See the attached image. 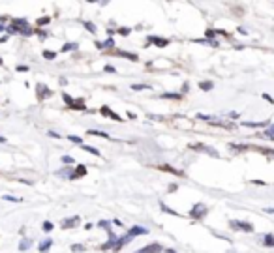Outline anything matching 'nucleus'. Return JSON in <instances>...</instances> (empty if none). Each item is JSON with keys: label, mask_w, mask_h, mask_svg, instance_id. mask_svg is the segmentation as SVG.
I'll return each instance as SVG.
<instances>
[{"label": "nucleus", "mask_w": 274, "mask_h": 253, "mask_svg": "<svg viewBox=\"0 0 274 253\" xmlns=\"http://www.w3.org/2000/svg\"><path fill=\"white\" fill-rule=\"evenodd\" d=\"M207 206L203 205V203H197V205H194L192 206V210L188 212V218H192V220H195V221H201L205 216H207Z\"/></svg>", "instance_id": "1"}, {"label": "nucleus", "mask_w": 274, "mask_h": 253, "mask_svg": "<svg viewBox=\"0 0 274 253\" xmlns=\"http://www.w3.org/2000/svg\"><path fill=\"white\" fill-rule=\"evenodd\" d=\"M233 231H244V233H254V225L248 221H239V220H231L229 221Z\"/></svg>", "instance_id": "2"}, {"label": "nucleus", "mask_w": 274, "mask_h": 253, "mask_svg": "<svg viewBox=\"0 0 274 253\" xmlns=\"http://www.w3.org/2000/svg\"><path fill=\"white\" fill-rule=\"evenodd\" d=\"M147 43L148 45H156V47H167L171 41L167 38H160V36H148L147 38Z\"/></svg>", "instance_id": "3"}, {"label": "nucleus", "mask_w": 274, "mask_h": 253, "mask_svg": "<svg viewBox=\"0 0 274 253\" xmlns=\"http://www.w3.org/2000/svg\"><path fill=\"white\" fill-rule=\"evenodd\" d=\"M171 124H173L175 128H180V129H192V128H194V122L188 120V118H182V116H177Z\"/></svg>", "instance_id": "4"}, {"label": "nucleus", "mask_w": 274, "mask_h": 253, "mask_svg": "<svg viewBox=\"0 0 274 253\" xmlns=\"http://www.w3.org/2000/svg\"><path fill=\"white\" fill-rule=\"evenodd\" d=\"M162 251H163V248H162L158 242H154V244H148V246H145V248L137 250L135 253H162Z\"/></svg>", "instance_id": "5"}, {"label": "nucleus", "mask_w": 274, "mask_h": 253, "mask_svg": "<svg viewBox=\"0 0 274 253\" xmlns=\"http://www.w3.org/2000/svg\"><path fill=\"white\" fill-rule=\"evenodd\" d=\"M100 113H101L103 116H109V118H111V120H115V122H122V120H124V118H120V114H116L115 111H111L107 105H103V107L100 109Z\"/></svg>", "instance_id": "6"}, {"label": "nucleus", "mask_w": 274, "mask_h": 253, "mask_svg": "<svg viewBox=\"0 0 274 253\" xmlns=\"http://www.w3.org/2000/svg\"><path fill=\"white\" fill-rule=\"evenodd\" d=\"M85 175H86V167H85V165H77V167H75V171H71V175H70V180L83 178Z\"/></svg>", "instance_id": "7"}, {"label": "nucleus", "mask_w": 274, "mask_h": 253, "mask_svg": "<svg viewBox=\"0 0 274 253\" xmlns=\"http://www.w3.org/2000/svg\"><path fill=\"white\" fill-rule=\"evenodd\" d=\"M147 233H148V231H147L145 227H139V225H133V227H132V229L128 231V236H130V238L133 240V236H141V235H147Z\"/></svg>", "instance_id": "8"}, {"label": "nucleus", "mask_w": 274, "mask_h": 253, "mask_svg": "<svg viewBox=\"0 0 274 253\" xmlns=\"http://www.w3.org/2000/svg\"><path fill=\"white\" fill-rule=\"evenodd\" d=\"M36 90H38V98L39 99H43V98H49V96H53V90H49L45 84H38L36 86Z\"/></svg>", "instance_id": "9"}, {"label": "nucleus", "mask_w": 274, "mask_h": 253, "mask_svg": "<svg viewBox=\"0 0 274 253\" xmlns=\"http://www.w3.org/2000/svg\"><path fill=\"white\" fill-rule=\"evenodd\" d=\"M81 221V218L79 216H73V218H66L64 221H62V229H71V227H75L77 223Z\"/></svg>", "instance_id": "10"}, {"label": "nucleus", "mask_w": 274, "mask_h": 253, "mask_svg": "<svg viewBox=\"0 0 274 253\" xmlns=\"http://www.w3.org/2000/svg\"><path fill=\"white\" fill-rule=\"evenodd\" d=\"M130 242H132V238H130L128 235H124V236H120V238L116 240V244H115V248H113V251H120V250H122V248H124L126 244H130Z\"/></svg>", "instance_id": "11"}, {"label": "nucleus", "mask_w": 274, "mask_h": 253, "mask_svg": "<svg viewBox=\"0 0 274 253\" xmlns=\"http://www.w3.org/2000/svg\"><path fill=\"white\" fill-rule=\"evenodd\" d=\"M190 148H192V150H197V152H207V154H210V156H216V158H218V152L209 150V146H205V144H192Z\"/></svg>", "instance_id": "12"}, {"label": "nucleus", "mask_w": 274, "mask_h": 253, "mask_svg": "<svg viewBox=\"0 0 274 253\" xmlns=\"http://www.w3.org/2000/svg\"><path fill=\"white\" fill-rule=\"evenodd\" d=\"M158 169H160V171H167V173L177 175V176H184L182 171H178V169H175V167H171V165H158Z\"/></svg>", "instance_id": "13"}, {"label": "nucleus", "mask_w": 274, "mask_h": 253, "mask_svg": "<svg viewBox=\"0 0 274 253\" xmlns=\"http://www.w3.org/2000/svg\"><path fill=\"white\" fill-rule=\"evenodd\" d=\"M51 246H53V240H51V238H45V240L38 246V250H39V253H47Z\"/></svg>", "instance_id": "14"}, {"label": "nucleus", "mask_w": 274, "mask_h": 253, "mask_svg": "<svg viewBox=\"0 0 274 253\" xmlns=\"http://www.w3.org/2000/svg\"><path fill=\"white\" fill-rule=\"evenodd\" d=\"M116 54H118V56H124V58H128V60H132V62H137V60H139V56H137L135 53H126V51H116Z\"/></svg>", "instance_id": "15"}, {"label": "nucleus", "mask_w": 274, "mask_h": 253, "mask_svg": "<svg viewBox=\"0 0 274 253\" xmlns=\"http://www.w3.org/2000/svg\"><path fill=\"white\" fill-rule=\"evenodd\" d=\"M70 109H77V111H86V105H85V101H83V99H73V101H71V105H70Z\"/></svg>", "instance_id": "16"}, {"label": "nucleus", "mask_w": 274, "mask_h": 253, "mask_svg": "<svg viewBox=\"0 0 274 253\" xmlns=\"http://www.w3.org/2000/svg\"><path fill=\"white\" fill-rule=\"evenodd\" d=\"M199 88H201L203 92H210V90L214 88V83H212V81H199Z\"/></svg>", "instance_id": "17"}, {"label": "nucleus", "mask_w": 274, "mask_h": 253, "mask_svg": "<svg viewBox=\"0 0 274 253\" xmlns=\"http://www.w3.org/2000/svg\"><path fill=\"white\" fill-rule=\"evenodd\" d=\"M86 133H88V135H92V137H101V139H111V137H109V135H107L105 131H101V129H88Z\"/></svg>", "instance_id": "18"}, {"label": "nucleus", "mask_w": 274, "mask_h": 253, "mask_svg": "<svg viewBox=\"0 0 274 253\" xmlns=\"http://www.w3.org/2000/svg\"><path fill=\"white\" fill-rule=\"evenodd\" d=\"M261 244L265 248H274V235H265L263 240H261Z\"/></svg>", "instance_id": "19"}, {"label": "nucleus", "mask_w": 274, "mask_h": 253, "mask_svg": "<svg viewBox=\"0 0 274 253\" xmlns=\"http://www.w3.org/2000/svg\"><path fill=\"white\" fill-rule=\"evenodd\" d=\"M242 126H248V128H267L269 122H242Z\"/></svg>", "instance_id": "20"}, {"label": "nucleus", "mask_w": 274, "mask_h": 253, "mask_svg": "<svg viewBox=\"0 0 274 253\" xmlns=\"http://www.w3.org/2000/svg\"><path fill=\"white\" fill-rule=\"evenodd\" d=\"M81 150H85V152H88V154H92V156H100V150L98 148H94V146H88V144H81Z\"/></svg>", "instance_id": "21"}, {"label": "nucleus", "mask_w": 274, "mask_h": 253, "mask_svg": "<svg viewBox=\"0 0 274 253\" xmlns=\"http://www.w3.org/2000/svg\"><path fill=\"white\" fill-rule=\"evenodd\" d=\"M30 246H32V240H30V238H23V240L19 242V251H26Z\"/></svg>", "instance_id": "22"}, {"label": "nucleus", "mask_w": 274, "mask_h": 253, "mask_svg": "<svg viewBox=\"0 0 274 253\" xmlns=\"http://www.w3.org/2000/svg\"><path fill=\"white\" fill-rule=\"evenodd\" d=\"M259 135H261V137H267V139H274V124H271V126H269L263 133H259Z\"/></svg>", "instance_id": "23"}, {"label": "nucleus", "mask_w": 274, "mask_h": 253, "mask_svg": "<svg viewBox=\"0 0 274 253\" xmlns=\"http://www.w3.org/2000/svg\"><path fill=\"white\" fill-rule=\"evenodd\" d=\"M77 47H79V43H73V41H71V43H64V45H62V53H68V51H75Z\"/></svg>", "instance_id": "24"}, {"label": "nucleus", "mask_w": 274, "mask_h": 253, "mask_svg": "<svg viewBox=\"0 0 274 253\" xmlns=\"http://www.w3.org/2000/svg\"><path fill=\"white\" fill-rule=\"evenodd\" d=\"M163 99H182V94H173V92H165L162 94Z\"/></svg>", "instance_id": "25"}, {"label": "nucleus", "mask_w": 274, "mask_h": 253, "mask_svg": "<svg viewBox=\"0 0 274 253\" xmlns=\"http://www.w3.org/2000/svg\"><path fill=\"white\" fill-rule=\"evenodd\" d=\"M98 227L105 229V231H107V235H109V233H113V229H111V223H109V221H105V220H101V221L98 223Z\"/></svg>", "instance_id": "26"}, {"label": "nucleus", "mask_w": 274, "mask_h": 253, "mask_svg": "<svg viewBox=\"0 0 274 253\" xmlns=\"http://www.w3.org/2000/svg\"><path fill=\"white\" fill-rule=\"evenodd\" d=\"M43 58L53 60V58H56V53H54V51H43Z\"/></svg>", "instance_id": "27"}, {"label": "nucleus", "mask_w": 274, "mask_h": 253, "mask_svg": "<svg viewBox=\"0 0 274 253\" xmlns=\"http://www.w3.org/2000/svg\"><path fill=\"white\" fill-rule=\"evenodd\" d=\"M68 141H71V143H75V144H83V139L77 137V135H68Z\"/></svg>", "instance_id": "28"}, {"label": "nucleus", "mask_w": 274, "mask_h": 253, "mask_svg": "<svg viewBox=\"0 0 274 253\" xmlns=\"http://www.w3.org/2000/svg\"><path fill=\"white\" fill-rule=\"evenodd\" d=\"M62 163H64V165H73L75 159H73L71 156H62Z\"/></svg>", "instance_id": "29"}, {"label": "nucleus", "mask_w": 274, "mask_h": 253, "mask_svg": "<svg viewBox=\"0 0 274 253\" xmlns=\"http://www.w3.org/2000/svg\"><path fill=\"white\" fill-rule=\"evenodd\" d=\"M160 208H162V210H163L165 214H173V216H178V212H175V210H171V208H167V206H165L163 203H160Z\"/></svg>", "instance_id": "30"}, {"label": "nucleus", "mask_w": 274, "mask_h": 253, "mask_svg": "<svg viewBox=\"0 0 274 253\" xmlns=\"http://www.w3.org/2000/svg\"><path fill=\"white\" fill-rule=\"evenodd\" d=\"M53 227H54V225H53L51 221H43V225H41V229H43L45 233H51V231H53Z\"/></svg>", "instance_id": "31"}, {"label": "nucleus", "mask_w": 274, "mask_h": 253, "mask_svg": "<svg viewBox=\"0 0 274 253\" xmlns=\"http://www.w3.org/2000/svg\"><path fill=\"white\" fill-rule=\"evenodd\" d=\"M147 88H150L148 84H132V90H135V92H139V90H147Z\"/></svg>", "instance_id": "32"}, {"label": "nucleus", "mask_w": 274, "mask_h": 253, "mask_svg": "<svg viewBox=\"0 0 274 253\" xmlns=\"http://www.w3.org/2000/svg\"><path fill=\"white\" fill-rule=\"evenodd\" d=\"M71 251H73V253L85 251V246H83V244H73V246H71Z\"/></svg>", "instance_id": "33"}, {"label": "nucleus", "mask_w": 274, "mask_h": 253, "mask_svg": "<svg viewBox=\"0 0 274 253\" xmlns=\"http://www.w3.org/2000/svg\"><path fill=\"white\" fill-rule=\"evenodd\" d=\"M83 24H85V26H86V30H88V32H92V34H94V32H96V26H94V24H92V23H90V21H85V23H83Z\"/></svg>", "instance_id": "34"}, {"label": "nucleus", "mask_w": 274, "mask_h": 253, "mask_svg": "<svg viewBox=\"0 0 274 253\" xmlns=\"http://www.w3.org/2000/svg\"><path fill=\"white\" fill-rule=\"evenodd\" d=\"M116 32H118L120 36H130V34H132V28H128V26H126V28H118Z\"/></svg>", "instance_id": "35"}, {"label": "nucleus", "mask_w": 274, "mask_h": 253, "mask_svg": "<svg viewBox=\"0 0 274 253\" xmlns=\"http://www.w3.org/2000/svg\"><path fill=\"white\" fill-rule=\"evenodd\" d=\"M101 45H103V49H105V47H113V45H115V39H113V38H109V39L101 41Z\"/></svg>", "instance_id": "36"}, {"label": "nucleus", "mask_w": 274, "mask_h": 253, "mask_svg": "<svg viewBox=\"0 0 274 253\" xmlns=\"http://www.w3.org/2000/svg\"><path fill=\"white\" fill-rule=\"evenodd\" d=\"M62 98H64V101H66V105H68V107H70V105H71V101H73V98H71V96H70V94H66V92H64V94H62Z\"/></svg>", "instance_id": "37"}, {"label": "nucleus", "mask_w": 274, "mask_h": 253, "mask_svg": "<svg viewBox=\"0 0 274 253\" xmlns=\"http://www.w3.org/2000/svg\"><path fill=\"white\" fill-rule=\"evenodd\" d=\"M197 118H199V120H205V122H210L214 116H209V114H201V113H199V114H197Z\"/></svg>", "instance_id": "38"}, {"label": "nucleus", "mask_w": 274, "mask_h": 253, "mask_svg": "<svg viewBox=\"0 0 274 253\" xmlns=\"http://www.w3.org/2000/svg\"><path fill=\"white\" fill-rule=\"evenodd\" d=\"M103 71H105V73H115V71H116V69H115V68H113V66H111V64H107V66H105V68H103Z\"/></svg>", "instance_id": "39"}, {"label": "nucleus", "mask_w": 274, "mask_h": 253, "mask_svg": "<svg viewBox=\"0 0 274 253\" xmlns=\"http://www.w3.org/2000/svg\"><path fill=\"white\" fill-rule=\"evenodd\" d=\"M4 201H13V203H19L21 199H19V197H11V195H4Z\"/></svg>", "instance_id": "40"}, {"label": "nucleus", "mask_w": 274, "mask_h": 253, "mask_svg": "<svg viewBox=\"0 0 274 253\" xmlns=\"http://www.w3.org/2000/svg\"><path fill=\"white\" fill-rule=\"evenodd\" d=\"M49 21H51V17H41V19L38 21V24H47Z\"/></svg>", "instance_id": "41"}, {"label": "nucleus", "mask_w": 274, "mask_h": 253, "mask_svg": "<svg viewBox=\"0 0 274 253\" xmlns=\"http://www.w3.org/2000/svg\"><path fill=\"white\" fill-rule=\"evenodd\" d=\"M212 36H216V30H212V28H209V30H207V39H210Z\"/></svg>", "instance_id": "42"}, {"label": "nucleus", "mask_w": 274, "mask_h": 253, "mask_svg": "<svg viewBox=\"0 0 274 253\" xmlns=\"http://www.w3.org/2000/svg\"><path fill=\"white\" fill-rule=\"evenodd\" d=\"M34 32H38V36L43 39V38H47V32H43V30H34Z\"/></svg>", "instance_id": "43"}, {"label": "nucleus", "mask_w": 274, "mask_h": 253, "mask_svg": "<svg viewBox=\"0 0 274 253\" xmlns=\"http://www.w3.org/2000/svg\"><path fill=\"white\" fill-rule=\"evenodd\" d=\"M49 137H54V139H60V133H56V131H49Z\"/></svg>", "instance_id": "44"}, {"label": "nucleus", "mask_w": 274, "mask_h": 253, "mask_svg": "<svg viewBox=\"0 0 274 253\" xmlns=\"http://www.w3.org/2000/svg\"><path fill=\"white\" fill-rule=\"evenodd\" d=\"M17 71H28V66H17Z\"/></svg>", "instance_id": "45"}, {"label": "nucleus", "mask_w": 274, "mask_h": 253, "mask_svg": "<svg viewBox=\"0 0 274 253\" xmlns=\"http://www.w3.org/2000/svg\"><path fill=\"white\" fill-rule=\"evenodd\" d=\"M188 88H190V84H188V83H184V84H182V88H180V90H182V94H184V92H188Z\"/></svg>", "instance_id": "46"}, {"label": "nucleus", "mask_w": 274, "mask_h": 253, "mask_svg": "<svg viewBox=\"0 0 274 253\" xmlns=\"http://www.w3.org/2000/svg\"><path fill=\"white\" fill-rule=\"evenodd\" d=\"M263 98H265V99H267L269 103H274V99H272V98H271V96H269V94H263Z\"/></svg>", "instance_id": "47"}, {"label": "nucleus", "mask_w": 274, "mask_h": 253, "mask_svg": "<svg viewBox=\"0 0 274 253\" xmlns=\"http://www.w3.org/2000/svg\"><path fill=\"white\" fill-rule=\"evenodd\" d=\"M177 188H178L177 184H171V186H169V193H171V191H177Z\"/></svg>", "instance_id": "48"}, {"label": "nucleus", "mask_w": 274, "mask_h": 253, "mask_svg": "<svg viewBox=\"0 0 274 253\" xmlns=\"http://www.w3.org/2000/svg\"><path fill=\"white\" fill-rule=\"evenodd\" d=\"M113 223H115V225H116V227H122V225H124V223H122V221H120V220H113Z\"/></svg>", "instance_id": "49"}, {"label": "nucleus", "mask_w": 274, "mask_h": 253, "mask_svg": "<svg viewBox=\"0 0 274 253\" xmlns=\"http://www.w3.org/2000/svg\"><path fill=\"white\" fill-rule=\"evenodd\" d=\"M265 212H269V214H274V208H265Z\"/></svg>", "instance_id": "50"}, {"label": "nucleus", "mask_w": 274, "mask_h": 253, "mask_svg": "<svg viewBox=\"0 0 274 253\" xmlns=\"http://www.w3.org/2000/svg\"><path fill=\"white\" fill-rule=\"evenodd\" d=\"M163 253H177V251H175V250H165Z\"/></svg>", "instance_id": "51"}, {"label": "nucleus", "mask_w": 274, "mask_h": 253, "mask_svg": "<svg viewBox=\"0 0 274 253\" xmlns=\"http://www.w3.org/2000/svg\"><path fill=\"white\" fill-rule=\"evenodd\" d=\"M0 143H6V137H0Z\"/></svg>", "instance_id": "52"}, {"label": "nucleus", "mask_w": 274, "mask_h": 253, "mask_svg": "<svg viewBox=\"0 0 274 253\" xmlns=\"http://www.w3.org/2000/svg\"><path fill=\"white\" fill-rule=\"evenodd\" d=\"M4 30H6V26H2V24H0V32H4Z\"/></svg>", "instance_id": "53"}, {"label": "nucleus", "mask_w": 274, "mask_h": 253, "mask_svg": "<svg viewBox=\"0 0 274 253\" xmlns=\"http://www.w3.org/2000/svg\"><path fill=\"white\" fill-rule=\"evenodd\" d=\"M0 66H2V58H0Z\"/></svg>", "instance_id": "54"}]
</instances>
